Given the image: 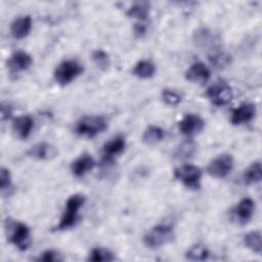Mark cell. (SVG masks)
<instances>
[{
    "label": "cell",
    "mask_w": 262,
    "mask_h": 262,
    "mask_svg": "<svg viewBox=\"0 0 262 262\" xmlns=\"http://www.w3.org/2000/svg\"><path fill=\"white\" fill-rule=\"evenodd\" d=\"M84 203H85L84 195L79 193L71 195L66 202V208H64L63 214L61 215L59 223L56 225L54 229L60 231V230H66L75 226V224L79 219V211L83 207Z\"/></svg>",
    "instance_id": "6da1fadb"
},
{
    "label": "cell",
    "mask_w": 262,
    "mask_h": 262,
    "mask_svg": "<svg viewBox=\"0 0 262 262\" xmlns=\"http://www.w3.org/2000/svg\"><path fill=\"white\" fill-rule=\"evenodd\" d=\"M5 230L9 242L19 251H26L30 247L31 232L25 223L7 219L5 221Z\"/></svg>",
    "instance_id": "7a4b0ae2"
},
{
    "label": "cell",
    "mask_w": 262,
    "mask_h": 262,
    "mask_svg": "<svg viewBox=\"0 0 262 262\" xmlns=\"http://www.w3.org/2000/svg\"><path fill=\"white\" fill-rule=\"evenodd\" d=\"M107 127L105 119L101 116H86L80 119L75 127V131L79 136L92 138L103 132Z\"/></svg>",
    "instance_id": "3957f363"
},
{
    "label": "cell",
    "mask_w": 262,
    "mask_h": 262,
    "mask_svg": "<svg viewBox=\"0 0 262 262\" xmlns=\"http://www.w3.org/2000/svg\"><path fill=\"white\" fill-rule=\"evenodd\" d=\"M173 237L174 232L171 226L167 224H158L144 234L143 243L149 249H157L171 242Z\"/></svg>",
    "instance_id": "277c9868"
},
{
    "label": "cell",
    "mask_w": 262,
    "mask_h": 262,
    "mask_svg": "<svg viewBox=\"0 0 262 262\" xmlns=\"http://www.w3.org/2000/svg\"><path fill=\"white\" fill-rule=\"evenodd\" d=\"M83 66L75 59L61 61L54 71V79L60 86H66L73 82L83 73Z\"/></svg>",
    "instance_id": "5b68a950"
},
{
    "label": "cell",
    "mask_w": 262,
    "mask_h": 262,
    "mask_svg": "<svg viewBox=\"0 0 262 262\" xmlns=\"http://www.w3.org/2000/svg\"><path fill=\"white\" fill-rule=\"evenodd\" d=\"M174 177L184 186L190 189H199L201 186L202 171L199 167L190 164L182 165L174 169Z\"/></svg>",
    "instance_id": "8992f818"
},
{
    "label": "cell",
    "mask_w": 262,
    "mask_h": 262,
    "mask_svg": "<svg viewBox=\"0 0 262 262\" xmlns=\"http://www.w3.org/2000/svg\"><path fill=\"white\" fill-rule=\"evenodd\" d=\"M233 158L229 154H221L207 166V173L214 178H225L233 169Z\"/></svg>",
    "instance_id": "52a82bcc"
},
{
    "label": "cell",
    "mask_w": 262,
    "mask_h": 262,
    "mask_svg": "<svg viewBox=\"0 0 262 262\" xmlns=\"http://www.w3.org/2000/svg\"><path fill=\"white\" fill-rule=\"evenodd\" d=\"M206 95L208 99L217 106H222L229 103L233 97L231 88L224 82L211 85L207 89Z\"/></svg>",
    "instance_id": "ba28073f"
},
{
    "label": "cell",
    "mask_w": 262,
    "mask_h": 262,
    "mask_svg": "<svg viewBox=\"0 0 262 262\" xmlns=\"http://www.w3.org/2000/svg\"><path fill=\"white\" fill-rule=\"evenodd\" d=\"M205 127V121L196 114H186L178 123L181 134L191 137L199 134Z\"/></svg>",
    "instance_id": "9c48e42d"
},
{
    "label": "cell",
    "mask_w": 262,
    "mask_h": 262,
    "mask_svg": "<svg viewBox=\"0 0 262 262\" xmlns=\"http://www.w3.org/2000/svg\"><path fill=\"white\" fill-rule=\"evenodd\" d=\"M254 211L255 202L251 198H244L233 208L232 215L237 223L245 225L252 219Z\"/></svg>",
    "instance_id": "30bf717a"
},
{
    "label": "cell",
    "mask_w": 262,
    "mask_h": 262,
    "mask_svg": "<svg viewBox=\"0 0 262 262\" xmlns=\"http://www.w3.org/2000/svg\"><path fill=\"white\" fill-rule=\"evenodd\" d=\"M256 115V105L251 102L241 103L237 107L232 110L230 122L232 125H242L254 119Z\"/></svg>",
    "instance_id": "8fae6325"
},
{
    "label": "cell",
    "mask_w": 262,
    "mask_h": 262,
    "mask_svg": "<svg viewBox=\"0 0 262 262\" xmlns=\"http://www.w3.org/2000/svg\"><path fill=\"white\" fill-rule=\"evenodd\" d=\"M211 77V72L209 68L202 61L193 62L185 72L186 80L192 83L204 84L206 83Z\"/></svg>",
    "instance_id": "7c38bea8"
},
{
    "label": "cell",
    "mask_w": 262,
    "mask_h": 262,
    "mask_svg": "<svg viewBox=\"0 0 262 262\" xmlns=\"http://www.w3.org/2000/svg\"><path fill=\"white\" fill-rule=\"evenodd\" d=\"M126 146V141L124 136L118 135L107 141L102 148V156H103V161L106 162H112L114 158L123 152Z\"/></svg>",
    "instance_id": "4fadbf2b"
},
{
    "label": "cell",
    "mask_w": 262,
    "mask_h": 262,
    "mask_svg": "<svg viewBox=\"0 0 262 262\" xmlns=\"http://www.w3.org/2000/svg\"><path fill=\"white\" fill-rule=\"evenodd\" d=\"M27 155L31 158L42 160V161H49L52 160L57 156V148L47 142H41L32 146L28 151Z\"/></svg>",
    "instance_id": "5bb4252c"
},
{
    "label": "cell",
    "mask_w": 262,
    "mask_h": 262,
    "mask_svg": "<svg viewBox=\"0 0 262 262\" xmlns=\"http://www.w3.org/2000/svg\"><path fill=\"white\" fill-rule=\"evenodd\" d=\"M32 57L29 53L23 50H18L12 53V55L8 59L7 64L11 72L18 73L28 70L32 64Z\"/></svg>",
    "instance_id": "9a60e30c"
},
{
    "label": "cell",
    "mask_w": 262,
    "mask_h": 262,
    "mask_svg": "<svg viewBox=\"0 0 262 262\" xmlns=\"http://www.w3.org/2000/svg\"><path fill=\"white\" fill-rule=\"evenodd\" d=\"M34 128V121L30 116H19L12 121V131L20 139L28 138Z\"/></svg>",
    "instance_id": "2e32d148"
},
{
    "label": "cell",
    "mask_w": 262,
    "mask_h": 262,
    "mask_svg": "<svg viewBox=\"0 0 262 262\" xmlns=\"http://www.w3.org/2000/svg\"><path fill=\"white\" fill-rule=\"evenodd\" d=\"M32 29V18L30 15H24L15 18L10 25V34L14 39L26 38Z\"/></svg>",
    "instance_id": "e0dca14e"
},
{
    "label": "cell",
    "mask_w": 262,
    "mask_h": 262,
    "mask_svg": "<svg viewBox=\"0 0 262 262\" xmlns=\"http://www.w3.org/2000/svg\"><path fill=\"white\" fill-rule=\"evenodd\" d=\"M95 166V161L93 158L88 155L84 154L81 155L79 158H77L71 165V170L74 176L76 177H82L89 171H91Z\"/></svg>",
    "instance_id": "ac0fdd59"
},
{
    "label": "cell",
    "mask_w": 262,
    "mask_h": 262,
    "mask_svg": "<svg viewBox=\"0 0 262 262\" xmlns=\"http://www.w3.org/2000/svg\"><path fill=\"white\" fill-rule=\"evenodd\" d=\"M164 138H165V130L155 125L148 126L142 134V141L147 145H155L161 142Z\"/></svg>",
    "instance_id": "d6986e66"
},
{
    "label": "cell",
    "mask_w": 262,
    "mask_h": 262,
    "mask_svg": "<svg viewBox=\"0 0 262 262\" xmlns=\"http://www.w3.org/2000/svg\"><path fill=\"white\" fill-rule=\"evenodd\" d=\"M132 73L134 76L140 79H149L156 73V66L150 60H139L133 68Z\"/></svg>",
    "instance_id": "ffe728a7"
},
{
    "label": "cell",
    "mask_w": 262,
    "mask_h": 262,
    "mask_svg": "<svg viewBox=\"0 0 262 262\" xmlns=\"http://www.w3.org/2000/svg\"><path fill=\"white\" fill-rule=\"evenodd\" d=\"M262 176V168L261 163L259 161L252 163L244 172L243 174V180L244 183L247 185H251L254 183H257L261 180Z\"/></svg>",
    "instance_id": "44dd1931"
},
{
    "label": "cell",
    "mask_w": 262,
    "mask_h": 262,
    "mask_svg": "<svg viewBox=\"0 0 262 262\" xmlns=\"http://www.w3.org/2000/svg\"><path fill=\"white\" fill-rule=\"evenodd\" d=\"M126 14L140 21L145 20L149 14V4L147 2H135L128 8Z\"/></svg>",
    "instance_id": "7402d4cb"
},
{
    "label": "cell",
    "mask_w": 262,
    "mask_h": 262,
    "mask_svg": "<svg viewBox=\"0 0 262 262\" xmlns=\"http://www.w3.org/2000/svg\"><path fill=\"white\" fill-rule=\"evenodd\" d=\"M244 243L252 252L260 255L262 252V235L259 230L248 232L244 236Z\"/></svg>",
    "instance_id": "603a6c76"
},
{
    "label": "cell",
    "mask_w": 262,
    "mask_h": 262,
    "mask_svg": "<svg viewBox=\"0 0 262 262\" xmlns=\"http://www.w3.org/2000/svg\"><path fill=\"white\" fill-rule=\"evenodd\" d=\"M210 252L204 245L196 244L191 246L185 253V258L190 261H204L209 258Z\"/></svg>",
    "instance_id": "cb8c5ba5"
},
{
    "label": "cell",
    "mask_w": 262,
    "mask_h": 262,
    "mask_svg": "<svg viewBox=\"0 0 262 262\" xmlns=\"http://www.w3.org/2000/svg\"><path fill=\"white\" fill-rule=\"evenodd\" d=\"M88 261L92 262H111L116 259L113 252L103 248H94L88 255Z\"/></svg>",
    "instance_id": "d4e9b609"
},
{
    "label": "cell",
    "mask_w": 262,
    "mask_h": 262,
    "mask_svg": "<svg viewBox=\"0 0 262 262\" xmlns=\"http://www.w3.org/2000/svg\"><path fill=\"white\" fill-rule=\"evenodd\" d=\"M195 151V144L193 143V141L191 140H186L184 142H182L175 150L174 156L177 159L180 160H184V159H188L191 158L192 155Z\"/></svg>",
    "instance_id": "484cf974"
},
{
    "label": "cell",
    "mask_w": 262,
    "mask_h": 262,
    "mask_svg": "<svg viewBox=\"0 0 262 262\" xmlns=\"http://www.w3.org/2000/svg\"><path fill=\"white\" fill-rule=\"evenodd\" d=\"M230 55L225 52L217 51L209 55V60L211 64L216 69H223L230 63Z\"/></svg>",
    "instance_id": "4316f807"
},
{
    "label": "cell",
    "mask_w": 262,
    "mask_h": 262,
    "mask_svg": "<svg viewBox=\"0 0 262 262\" xmlns=\"http://www.w3.org/2000/svg\"><path fill=\"white\" fill-rule=\"evenodd\" d=\"M161 97L162 100L171 106H175L177 104H179L182 100V96L180 95V93H178L177 91L173 90V89H169V88H165L162 90L161 92Z\"/></svg>",
    "instance_id": "83f0119b"
},
{
    "label": "cell",
    "mask_w": 262,
    "mask_h": 262,
    "mask_svg": "<svg viewBox=\"0 0 262 262\" xmlns=\"http://www.w3.org/2000/svg\"><path fill=\"white\" fill-rule=\"evenodd\" d=\"M194 42L196 43L198 46L200 47H205V46H208L209 44L212 43V34L209 30L205 29V28H202V29H199L195 33H194Z\"/></svg>",
    "instance_id": "f1b7e54d"
},
{
    "label": "cell",
    "mask_w": 262,
    "mask_h": 262,
    "mask_svg": "<svg viewBox=\"0 0 262 262\" xmlns=\"http://www.w3.org/2000/svg\"><path fill=\"white\" fill-rule=\"evenodd\" d=\"M92 59L95 62V64L101 70H105L110 64L108 54L102 49H97V50L93 51Z\"/></svg>",
    "instance_id": "f546056e"
},
{
    "label": "cell",
    "mask_w": 262,
    "mask_h": 262,
    "mask_svg": "<svg viewBox=\"0 0 262 262\" xmlns=\"http://www.w3.org/2000/svg\"><path fill=\"white\" fill-rule=\"evenodd\" d=\"M36 260L39 262H58V261H62L63 258L56 251L46 250L42 252Z\"/></svg>",
    "instance_id": "4dcf8cb0"
},
{
    "label": "cell",
    "mask_w": 262,
    "mask_h": 262,
    "mask_svg": "<svg viewBox=\"0 0 262 262\" xmlns=\"http://www.w3.org/2000/svg\"><path fill=\"white\" fill-rule=\"evenodd\" d=\"M11 186V175L7 168L2 167L0 171V188L1 191H5L6 189H9Z\"/></svg>",
    "instance_id": "1f68e13d"
},
{
    "label": "cell",
    "mask_w": 262,
    "mask_h": 262,
    "mask_svg": "<svg viewBox=\"0 0 262 262\" xmlns=\"http://www.w3.org/2000/svg\"><path fill=\"white\" fill-rule=\"evenodd\" d=\"M12 115V106L8 102L1 103V120H8Z\"/></svg>",
    "instance_id": "d6a6232c"
}]
</instances>
